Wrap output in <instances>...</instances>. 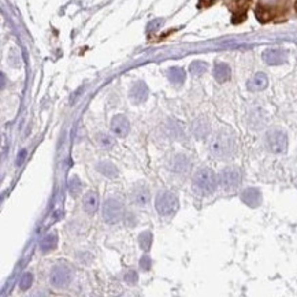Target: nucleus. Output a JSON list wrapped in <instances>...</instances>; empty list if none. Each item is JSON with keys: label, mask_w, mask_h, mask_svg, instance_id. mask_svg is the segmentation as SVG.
<instances>
[{"label": "nucleus", "mask_w": 297, "mask_h": 297, "mask_svg": "<svg viewBox=\"0 0 297 297\" xmlns=\"http://www.w3.org/2000/svg\"><path fill=\"white\" fill-rule=\"evenodd\" d=\"M103 219L110 225L118 223L124 218V206L117 199H107L103 204Z\"/></svg>", "instance_id": "7"}, {"label": "nucleus", "mask_w": 297, "mask_h": 297, "mask_svg": "<svg viewBox=\"0 0 297 297\" xmlns=\"http://www.w3.org/2000/svg\"><path fill=\"white\" fill-rule=\"evenodd\" d=\"M152 233L149 230H145L141 234L138 235V244H140V248L143 251H149L151 249V245H152Z\"/></svg>", "instance_id": "20"}, {"label": "nucleus", "mask_w": 297, "mask_h": 297, "mask_svg": "<svg viewBox=\"0 0 297 297\" xmlns=\"http://www.w3.org/2000/svg\"><path fill=\"white\" fill-rule=\"evenodd\" d=\"M96 169L100 173L103 174V175L108 177V178H115L118 175L117 166H115L114 163H111V162H107V160L97 163Z\"/></svg>", "instance_id": "19"}, {"label": "nucleus", "mask_w": 297, "mask_h": 297, "mask_svg": "<svg viewBox=\"0 0 297 297\" xmlns=\"http://www.w3.org/2000/svg\"><path fill=\"white\" fill-rule=\"evenodd\" d=\"M151 200V192L149 188L145 185H136L131 191V201L138 206V207H144Z\"/></svg>", "instance_id": "10"}, {"label": "nucleus", "mask_w": 297, "mask_h": 297, "mask_svg": "<svg viewBox=\"0 0 297 297\" xmlns=\"http://www.w3.org/2000/svg\"><path fill=\"white\" fill-rule=\"evenodd\" d=\"M262 58L263 61L270 66H278V64H282V63L286 62L288 54H286V51L281 48H270L263 52Z\"/></svg>", "instance_id": "8"}, {"label": "nucleus", "mask_w": 297, "mask_h": 297, "mask_svg": "<svg viewBox=\"0 0 297 297\" xmlns=\"http://www.w3.org/2000/svg\"><path fill=\"white\" fill-rule=\"evenodd\" d=\"M269 85V78L264 73H256L247 84V88L251 92H260V90L266 89Z\"/></svg>", "instance_id": "14"}, {"label": "nucleus", "mask_w": 297, "mask_h": 297, "mask_svg": "<svg viewBox=\"0 0 297 297\" xmlns=\"http://www.w3.org/2000/svg\"><path fill=\"white\" fill-rule=\"evenodd\" d=\"M71 279H73V271L64 263L55 264L49 273V282L56 289H63V288L69 286Z\"/></svg>", "instance_id": "3"}, {"label": "nucleus", "mask_w": 297, "mask_h": 297, "mask_svg": "<svg viewBox=\"0 0 297 297\" xmlns=\"http://www.w3.org/2000/svg\"><path fill=\"white\" fill-rule=\"evenodd\" d=\"M218 177L211 169H200L193 177V189L201 196L212 194L218 188Z\"/></svg>", "instance_id": "2"}, {"label": "nucleus", "mask_w": 297, "mask_h": 297, "mask_svg": "<svg viewBox=\"0 0 297 297\" xmlns=\"http://www.w3.org/2000/svg\"><path fill=\"white\" fill-rule=\"evenodd\" d=\"M241 200L249 207H257L262 203V193L257 188H247L241 193Z\"/></svg>", "instance_id": "11"}, {"label": "nucleus", "mask_w": 297, "mask_h": 297, "mask_svg": "<svg viewBox=\"0 0 297 297\" xmlns=\"http://www.w3.org/2000/svg\"><path fill=\"white\" fill-rule=\"evenodd\" d=\"M140 267L143 270L151 269V259H149V256L144 255L141 259H140Z\"/></svg>", "instance_id": "28"}, {"label": "nucleus", "mask_w": 297, "mask_h": 297, "mask_svg": "<svg viewBox=\"0 0 297 297\" xmlns=\"http://www.w3.org/2000/svg\"><path fill=\"white\" fill-rule=\"evenodd\" d=\"M235 149H237L235 136L232 131L225 129L216 131L210 141V152L219 160L232 158L235 153Z\"/></svg>", "instance_id": "1"}, {"label": "nucleus", "mask_w": 297, "mask_h": 297, "mask_svg": "<svg viewBox=\"0 0 297 297\" xmlns=\"http://www.w3.org/2000/svg\"><path fill=\"white\" fill-rule=\"evenodd\" d=\"M137 279H138V274L136 270H129L127 273H125L124 281L126 283H129V285H134V283L137 282Z\"/></svg>", "instance_id": "26"}, {"label": "nucleus", "mask_w": 297, "mask_h": 297, "mask_svg": "<svg viewBox=\"0 0 297 297\" xmlns=\"http://www.w3.org/2000/svg\"><path fill=\"white\" fill-rule=\"evenodd\" d=\"M32 283H33V274L32 273H25L20 279V289L28 290L32 286Z\"/></svg>", "instance_id": "25"}, {"label": "nucleus", "mask_w": 297, "mask_h": 297, "mask_svg": "<svg viewBox=\"0 0 297 297\" xmlns=\"http://www.w3.org/2000/svg\"><path fill=\"white\" fill-rule=\"evenodd\" d=\"M155 207L162 216H171L178 211L180 201H178V197L171 192H162L156 196Z\"/></svg>", "instance_id": "4"}, {"label": "nucleus", "mask_w": 297, "mask_h": 297, "mask_svg": "<svg viewBox=\"0 0 297 297\" xmlns=\"http://www.w3.org/2000/svg\"><path fill=\"white\" fill-rule=\"evenodd\" d=\"M207 63L203 62V61H194L192 64H191V67H189V70H191V73L193 74V76H201L203 73H206L207 71Z\"/></svg>", "instance_id": "24"}, {"label": "nucleus", "mask_w": 297, "mask_h": 297, "mask_svg": "<svg viewBox=\"0 0 297 297\" xmlns=\"http://www.w3.org/2000/svg\"><path fill=\"white\" fill-rule=\"evenodd\" d=\"M230 74H232V71H230V67H229L226 63H216L215 64L214 77L218 83H226L229 78H230Z\"/></svg>", "instance_id": "17"}, {"label": "nucleus", "mask_w": 297, "mask_h": 297, "mask_svg": "<svg viewBox=\"0 0 297 297\" xmlns=\"http://www.w3.org/2000/svg\"><path fill=\"white\" fill-rule=\"evenodd\" d=\"M241 171L237 167H225L219 173V175H218L219 185L225 191H229V192L235 191L237 188L240 187L241 185Z\"/></svg>", "instance_id": "5"}, {"label": "nucleus", "mask_w": 297, "mask_h": 297, "mask_svg": "<svg viewBox=\"0 0 297 297\" xmlns=\"http://www.w3.org/2000/svg\"><path fill=\"white\" fill-rule=\"evenodd\" d=\"M83 207L84 211L86 214L93 215L96 212L97 208H99V196H97L96 192L90 191V192H88V193L84 196Z\"/></svg>", "instance_id": "15"}, {"label": "nucleus", "mask_w": 297, "mask_h": 297, "mask_svg": "<svg viewBox=\"0 0 297 297\" xmlns=\"http://www.w3.org/2000/svg\"><path fill=\"white\" fill-rule=\"evenodd\" d=\"M210 131H211L210 122H207V121L203 119V118L194 121L193 124H192V133H193L197 138L207 137L208 134H210Z\"/></svg>", "instance_id": "16"}, {"label": "nucleus", "mask_w": 297, "mask_h": 297, "mask_svg": "<svg viewBox=\"0 0 297 297\" xmlns=\"http://www.w3.org/2000/svg\"><path fill=\"white\" fill-rule=\"evenodd\" d=\"M170 169L171 171L177 174H187L191 170V160L188 159L185 155L178 153L170 162Z\"/></svg>", "instance_id": "12"}, {"label": "nucleus", "mask_w": 297, "mask_h": 297, "mask_svg": "<svg viewBox=\"0 0 297 297\" xmlns=\"http://www.w3.org/2000/svg\"><path fill=\"white\" fill-rule=\"evenodd\" d=\"M147 97H148V86L143 81H138L131 86L130 99L133 103H143L147 100Z\"/></svg>", "instance_id": "13"}, {"label": "nucleus", "mask_w": 297, "mask_h": 297, "mask_svg": "<svg viewBox=\"0 0 297 297\" xmlns=\"http://www.w3.org/2000/svg\"><path fill=\"white\" fill-rule=\"evenodd\" d=\"M266 145L270 152L283 153L288 148V136L286 133L279 129H273L266 134Z\"/></svg>", "instance_id": "6"}, {"label": "nucleus", "mask_w": 297, "mask_h": 297, "mask_svg": "<svg viewBox=\"0 0 297 297\" xmlns=\"http://www.w3.org/2000/svg\"><path fill=\"white\" fill-rule=\"evenodd\" d=\"M167 74H169L170 81L174 84H182L185 81V71L181 67H171Z\"/></svg>", "instance_id": "21"}, {"label": "nucleus", "mask_w": 297, "mask_h": 297, "mask_svg": "<svg viewBox=\"0 0 297 297\" xmlns=\"http://www.w3.org/2000/svg\"><path fill=\"white\" fill-rule=\"evenodd\" d=\"M111 130L112 133L117 136V137L124 138L127 136V133L130 130V124H129V119L119 114V115H115L111 121Z\"/></svg>", "instance_id": "9"}, {"label": "nucleus", "mask_w": 297, "mask_h": 297, "mask_svg": "<svg viewBox=\"0 0 297 297\" xmlns=\"http://www.w3.org/2000/svg\"><path fill=\"white\" fill-rule=\"evenodd\" d=\"M25 153H26L25 151H22L21 152V155H20V160H18V165H21L22 162H23V155H25Z\"/></svg>", "instance_id": "29"}, {"label": "nucleus", "mask_w": 297, "mask_h": 297, "mask_svg": "<svg viewBox=\"0 0 297 297\" xmlns=\"http://www.w3.org/2000/svg\"><path fill=\"white\" fill-rule=\"evenodd\" d=\"M83 191V182L77 177H71L69 180V192L73 197H77Z\"/></svg>", "instance_id": "23"}, {"label": "nucleus", "mask_w": 297, "mask_h": 297, "mask_svg": "<svg viewBox=\"0 0 297 297\" xmlns=\"http://www.w3.org/2000/svg\"><path fill=\"white\" fill-rule=\"evenodd\" d=\"M97 144L100 145L104 149H111L114 145H115V140L111 137L110 134H106V133H99L97 134Z\"/></svg>", "instance_id": "22"}, {"label": "nucleus", "mask_w": 297, "mask_h": 297, "mask_svg": "<svg viewBox=\"0 0 297 297\" xmlns=\"http://www.w3.org/2000/svg\"><path fill=\"white\" fill-rule=\"evenodd\" d=\"M56 244H58V235L55 233H48V234L44 235L40 241V251L47 254L49 251L55 249Z\"/></svg>", "instance_id": "18"}, {"label": "nucleus", "mask_w": 297, "mask_h": 297, "mask_svg": "<svg viewBox=\"0 0 297 297\" xmlns=\"http://www.w3.org/2000/svg\"><path fill=\"white\" fill-rule=\"evenodd\" d=\"M162 23H163V20H153L152 22L148 23L147 29H148V32H155L156 29H159L162 26Z\"/></svg>", "instance_id": "27"}]
</instances>
